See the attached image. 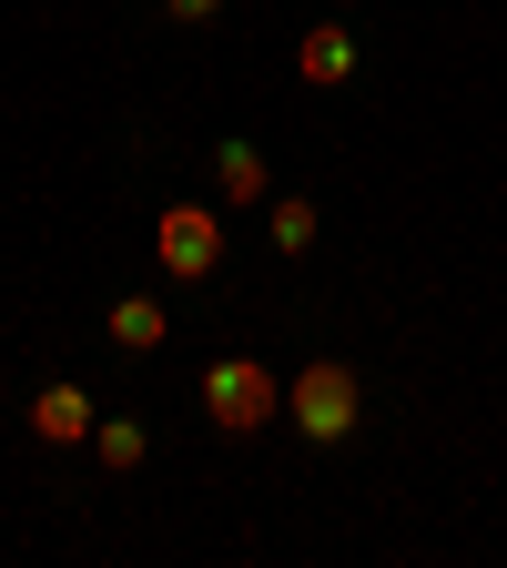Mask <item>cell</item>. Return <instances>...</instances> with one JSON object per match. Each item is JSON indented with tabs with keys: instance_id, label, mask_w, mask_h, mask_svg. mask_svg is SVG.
Masks as SVG:
<instances>
[{
	"instance_id": "4",
	"label": "cell",
	"mask_w": 507,
	"mask_h": 568,
	"mask_svg": "<svg viewBox=\"0 0 507 568\" xmlns=\"http://www.w3.org/2000/svg\"><path fill=\"white\" fill-rule=\"evenodd\" d=\"M21 426H31L41 447H92L102 406H92V386H82V376H51V386H41L31 406H21Z\"/></svg>"
},
{
	"instance_id": "9",
	"label": "cell",
	"mask_w": 507,
	"mask_h": 568,
	"mask_svg": "<svg viewBox=\"0 0 507 568\" xmlns=\"http://www.w3.org/2000/svg\"><path fill=\"white\" fill-rule=\"evenodd\" d=\"M92 457H102L112 477H132L142 457H153V437H142V426H132V416H102V426H92Z\"/></svg>"
},
{
	"instance_id": "5",
	"label": "cell",
	"mask_w": 507,
	"mask_h": 568,
	"mask_svg": "<svg viewBox=\"0 0 507 568\" xmlns=\"http://www.w3.org/2000/svg\"><path fill=\"white\" fill-rule=\"evenodd\" d=\"M213 203H224V213H264V203H274V163H264V142H244V132L213 142Z\"/></svg>"
},
{
	"instance_id": "3",
	"label": "cell",
	"mask_w": 507,
	"mask_h": 568,
	"mask_svg": "<svg viewBox=\"0 0 507 568\" xmlns=\"http://www.w3.org/2000/svg\"><path fill=\"white\" fill-rule=\"evenodd\" d=\"M153 264L173 284H213L224 274V203H163L153 213Z\"/></svg>"
},
{
	"instance_id": "2",
	"label": "cell",
	"mask_w": 507,
	"mask_h": 568,
	"mask_svg": "<svg viewBox=\"0 0 507 568\" xmlns=\"http://www.w3.org/2000/svg\"><path fill=\"white\" fill-rule=\"evenodd\" d=\"M203 416H213V437H264V426L284 416V376L264 366V355H213L203 366Z\"/></svg>"
},
{
	"instance_id": "8",
	"label": "cell",
	"mask_w": 507,
	"mask_h": 568,
	"mask_svg": "<svg viewBox=\"0 0 507 568\" xmlns=\"http://www.w3.org/2000/svg\"><path fill=\"white\" fill-rule=\"evenodd\" d=\"M264 234H274V254H315L325 203H315V193H274V203H264Z\"/></svg>"
},
{
	"instance_id": "1",
	"label": "cell",
	"mask_w": 507,
	"mask_h": 568,
	"mask_svg": "<svg viewBox=\"0 0 507 568\" xmlns=\"http://www.w3.org/2000/svg\"><path fill=\"white\" fill-rule=\"evenodd\" d=\"M284 426H295L305 447H345L355 426H366V386H355L345 355H305V366L284 376Z\"/></svg>"
},
{
	"instance_id": "7",
	"label": "cell",
	"mask_w": 507,
	"mask_h": 568,
	"mask_svg": "<svg viewBox=\"0 0 507 568\" xmlns=\"http://www.w3.org/2000/svg\"><path fill=\"white\" fill-rule=\"evenodd\" d=\"M102 335H112L122 355H153V345L173 335V305H163V295H122V305L102 315Z\"/></svg>"
},
{
	"instance_id": "6",
	"label": "cell",
	"mask_w": 507,
	"mask_h": 568,
	"mask_svg": "<svg viewBox=\"0 0 507 568\" xmlns=\"http://www.w3.org/2000/svg\"><path fill=\"white\" fill-rule=\"evenodd\" d=\"M355 71H366V41H355L345 21H305V41H295V82H305V92H345Z\"/></svg>"
},
{
	"instance_id": "10",
	"label": "cell",
	"mask_w": 507,
	"mask_h": 568,
	"mask_svg": "<svg viewBox=\"0 0 507 568\" xmlns=\"http://www.w3.org/2000/svg\"><path fill=\"white\" fill-rule=\"evenodd\" d=\"M163 11H173L183 31H203V21H224V0H163Z\"/></svg>"
}]
</instances>
